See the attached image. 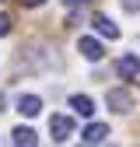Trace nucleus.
Instances as JSON below:
<instances>
[{"label": "nucleus", "mask_w": 140, "mask_h": 147, "mask_svg": "<svg viewBox=\"0 0 140 147\" xmlns=\"http://www.w3.org/2000/svg\"><path fill=\"white\" fill-rule=\"evenodd\" d=\"M49 137L56 144H67L70 137H74V119L70 116H52L49 119Z\"/></svg>", "instance_id": "nucleus-1"}, {"label": "nucleus", "mask_w": 140, "mask_h": 147, "mask_svg": "<svg viewBox=\"0 0 140 147\" xmlns=\"http://www.w3.org/2000/svg\"><path fill=\"white\" fill-rule=\"evenodd\" d=\"M105 102H109V109H112V112H119V116L133 109V95H130L126 88H112L109 95H105Z\"/></svg>", "instance_id": "nucleus-2"}, {"label": "nucleus", "mask_w": 140, "mask_h": 147, "mask_svg": "<svg viewBox=\"0 0 140 147\" xmlns=\"http://www.w3.org/2000/svg\"><path fill=\"white\" fill-rule=\"evenodd\" d=\"M116 70H119V77H122V81H137V77H140V56H137V53H126V56H119Z\"/></svg>", "instance_id": "nucleus-3"}, {"label": "nucleus", "mask_w": 140, "mask_h": 147, "mask_svg": "<svg viewBox=\"0 0 140 147\" xmlns=\"http://www.w3.org/2000/svg\"><path fill=\"white\" fill-rule=\"evenodd\" d=\"M77 49H81V56H84V60H91V63H98V60L105 56V46H102L98 39H91V35H84V39L77 42Z\"/></svg>", "instance_id": "nucleus-4"}, {"label": "nucleus", "mask_w": 140, "mask_h": 147, "mask_svg": "<svg viewBox=\"0 0 140 147\" xmlns=\"http://www.w3.org/2000/svg\"><path fill=\"white\" fill-rule=\"evenodd\" d=\"M91 25H95V32L102 35V39H119V28H116V21H112V18L95 14V18H91Z\"/></svg>", "instance_id": "nucleus-5"}, {"label": "nucleus", "mask_w": 140, "mask_h": 147, "mask_svg": "<svg viewBox=\"0 0 140 147\" xmlns=\"http://www.w3.org/2000/svg\"><path fill=\"white\" fill-rule=\"evenodd\" d=\"M18 112L28 116V119H35V116L42 112V98L39 95H21V98H18Z\"/></svg>", "instance_id": "nucleus-6"}, {"label": "nucleus", "mask_w": 140, "mask_h": 147, "mask_svg": "<svg viewBox=\"0 0 140 147\" xmlns=\"http://www.w3.org/2000/svg\"><path fill=\"white\" fill-rule=\"evenodd\" d=\"M105 137H109V126H105V123H91V126L81 133V140H84V144H102Z\"/></svg>", "instance_id": "nucleus-7"}, {"label": "nucleus", "mask_w": 140, "mask_h": 147, "mask_svg": "<svg viewBox=\"0 0 140 147\" xmlns=\"http://www.w3.org/2000/svg\"><path fill=\"white\" fill-rule=\"evenodd\" d=\"M11 140H14L18 147H35V144H39V133L28 130V126H18V130L11 133Z\"/></svg>", "instance_id": "nucleus-8"}, {"label": "nucleus", "mask_w": 140, "mask_h": 147, "mask_svg": "<svg viewBox=\"0 0 140 147\" xmlns=\"http://www.w3.org/2000/svg\"><path fill=\"white\" fill-rule=\"evenodd\" d=\"M70 109H74L77 116H95V102L88 95H74V98H70Z\"/></svg>", "instance_id": "nucleus-9"}, {"label": "nucleus", "mask_w": 140, "mask_h": 147, "mask_svg": "<svg viewBox=\"0 0 140 147\" xmlns=\"http://www.w3.org/2000/svg\"><path fill=\"white\" fill-rule=\"evenodd\" d=\"M0 35H11V18L0 11Z\"/></svg>", "instance_id": "nucleus-10"}, {"label": "nucleus", "mask_w": 140, "mask_h": 147, "mask_svg": "<svg viewBox=\"0 0 140 147\" xmlns=\"http://www.w3.org/2000/svg\"><path fill=\"white\" fill-rule=\"evenodd\" d=\"M122 11H140V0H119Z\"/></svg>", "instance_id": "nucleus-11"}, {"label": "nucleus", "mask_w": 140, "mask_h": 147, "mask_svg": "<svg viewBox=\"0 0 140 147\" xmlns=\"http://www.w3.org/2000/svg\"><path fill=\"white\" fill-rule=\"evenodd\" d=\"M88 0H63V7H84Z\"/></svg>", "instance_id": "nucleus-12"}, {"label": "nucleus", "mask_w": 140, "mask_h": 147, "mask_svg": "<svg viewBox=\"0 0 140 147\" xmlns=\"http://www.w3.org/2000/svg\"><path fill=\"white\" fill-rule=\"evenodd\" d=\"M21 4H25V7H42L46 0H21Z\"/></svg>", "instance_id": "nucleus-13"}, {"label": "nucleus", "mask_w": 140, "mask_h": 147, "mask_svg": "<svg viewBox=\"0 0 140 147\" xmlns=\"http://www.w3.org/2000/svg\"><path fill=\"white\" fill-rule=\"evenodd\" d=\"M4 109H7V98H4V95H0V112H4Z\"/></svg>", "instance_id": "nucleus-14"}]
</instances>
